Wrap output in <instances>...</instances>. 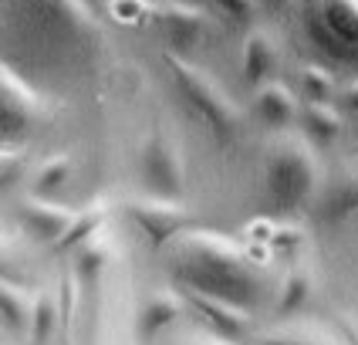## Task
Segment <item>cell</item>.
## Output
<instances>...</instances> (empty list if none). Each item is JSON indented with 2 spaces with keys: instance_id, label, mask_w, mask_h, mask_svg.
<instances>
[{
  "instance_id": "obj_9",
  "label": "cell",
  "mask_w": 358,
  "mask_h": 345,
  "mask_svg": "<svg viewBox=\"0 0 358 345\" xmlns=\"http://www.w3.org/2000/svg\"><path fill=\"white\" fill-rule=\"evenodd\" d=\"M179 295H182L186 308L196 311L199 318L206 322L210 332H217V335H223V339H234V342H243V339L250 335L254 318H250L247 308H237V304H230V302H220V298H213V295H203V291H193V288H179Z\"/></svg>"
},
{
  "instance_id": "obj_31",
  "label": "cell",
  "mask_w": 358,
  "mask_h": 345,
  "mask_svg": "<svg viewBox=\"0 0 358 345\" xmlns=\"http://www.w3.org/2000/svg\"><path fill=\"white\" fill-rule=\"evenodd\" d=\"M338 332H341V339H345L348 345H358V325L352 322L348 315H345V318H338Z\"/></svg>"
},
{
  "instance_id": "obj_21",
  "label": "cell",
  "mask_w": 358,
  "mask_h": 345,
  "mask_svg": "<svg viewBox=\"0 0 358 345\" xmlns=\"http://www.w3.org/2000/svg\"><path fill=\"white\" fill-rule=\"evenodd\" d=\"M58 322H61V298L41 291L38 298H34V315H31V342L34 345L48 342Z\"/></svg>"
},
{
  "instance_id": "obj_26",
  "label": "cell",
  "mask_w": 358,
  "mask_h": 345,
  "mask_svg": "<svg viewBox=\"0 0 358 345\" xmlns=\"http://www.w3.org/2000/svg\"><path fill=\"white\" fill-rule=\"evenodd\" d=\"M257 345H348L345 339L335 342L321 332H274V335H260Z\"/></svg>"
},
{
  "instance_id": "obj_24",
  "label": "cell",
  "mask_w": 358,
  "mask_h": 345,
  "mask_svg": "<svg viewBox=\"0 0 358 345\" xmlns=\"http://www.w3.org/2000/svg\"><path fill=\"white\" fill-rule=\"evenodd\" d=\"M68 176H71V160H68V156H51V160L38 169L34 197H48V193H55L58 186L68 183Z\"/></svg>"
},
{
  "instance_id": "obj_29",
  "label": "cell",
  "mask_w": 358,
  "mask_h": 345,
  "mask_svg": "<svg viewBox=\"0 0 358 345\" xmlns=\"http://www.w3.org/2000/svg\"><path fill=\"white\" fill-rule=\"evenodd\" d=\"M341 112L352 115V119H358V81H352V85L341 88Z\"/></svg>"
},
{
  "instance_id": "obj_10",
  "label": "cell",
  "mask_w": 358,
  "mask_h": 345,
  "mask_svg": "<svg viewBox=\"0 0 358 345\" xmlns=\"http://www.w3.org/2000/svg\"><path fill=\"white\" fill-rule=\"evenodd\" d=\"M152 24L159 27L162 38L173 44V51L182 55L206 31V14L193 3H182V0H162V3L152 7Z\"/></svg>"
},
{
  "instance_id": "obj_22",
  "label": "cell",
  "mask_w": 358,
  "mask_h": 345,
  "mask_svg": "<svg viewBox=\"0 0 358 345\" xmlns=\"http://www.w3.org/2000/svg\"><path fill=\"white\" fill-rule=\"evenodd\" d=\"M308 247V230L301 227L294 217L291 220H280L274 227V237H271V254H280V258H301Z\"/></svg>"
},
{
  "instance_id": "obj_13",
  "label": "cell",
  "mask_w": 358,
  "mask_h": 345,
  "mask_svg": "<svg viewBox=\"0 0 358 345\" xmlns=\"http://www.w3.org/2000/svg\"><path fill=\"white\" fill-rule=\"evenodd\" d=\"M182 311H186V302H182L179 291H156V295H149L139 311V339L142 342H152L162 328H169L176 322Z\"/></svg>"
},
{
  "instance_id": "obj_7",
  "label": "cell",
  "mask_w": 358,
  "mask_h": 345,
  "mask_svg": "<svg viewBox=\"0 0 358 345\" xmlns=\"http://www.w3.org/2000/svg\"><path fill=\"white\" fill-rule=\"evenodd\" d=\"M142 180L149 186V193L156 197H169V200H182V186H186V166H182V149L176 146V139L156 129L139 156Z\"/></svg>"
},
{
  "instance_id": "obj_11",
  "label": "cell",
  "mask_w": 358,
  "mask_h": 345,
  "mask_svg": "<svg viewBox=\"0 0 358 345\" xmlns=\"http://www.w3.org/2000/svg\"><path fill=\"white\" fill-rule=\"evenodd\" d=\"M20 223L27 227V234H34L38 241L44 244H58L64 234H68V227L75 223V210H68V206H58V203L51 200H41V197H34V200H27L24 206H20Z\"/></svg>"
},
{
  "instance_id": "obj_20",
  "label": "cell",
  "mask_w": 358,
  "mask_h": 345,
  "mask_svg": "<svg viewBox=\"0 0 358 345\" xmlns=\"http://www.w3.org/2000/svg\"><path fill=\"white\" fill-rule=\"evenodd\" d=\"M0 315H3V328L7 332H24V328H31L34 302H27V295L7 281L3 291H0Z\"/></svg>"
},
{
  "instance_id": "obj_17",
  "label": "cell",
  "mask_w": 358,
  "mask_h": 345,
  "mask_svg": "<svg viewBox=\"0 0 358 345\" xmlns=\"http://www.w3.org/2000/svg\"><path fill=\"white\" fill-rule=\"evenodd\" d=\"M274 64H278V44H274V38L267 31H254L247 38V44H243V78L260 88V81L274 71Z\"/></svg>"
},
{
  "instance_id": "obj_4",
  "label": "cell",
  "mask_w": 358,
  "mask_h": 345,
  "mask_svg": "<svg viewBox=\"0 0 358 345\" xmlns=\"http://www.w3.org/2000/svg\"><path fill=\"white\" fill-rule=\"evenodd\" d=\"M311 48L335 64H358V0H301Z\"/></svg>"
},
{
  "instance_id": "obj_16",
  "label": "cell",
  "mask_w": 358,
  "mask_h": 345,
  "mask_svg": "<svg viewBox=\"0 0 358 345\" xmlns=\"http://www.w3.org/2000/svg\"><path fill=\"white\" fill-rule=\"evenodd\" d=\"M301 125H304V136L318 146H328L341 136L345 129V119H341L338 108H331L328 101H304L301 105Z\"/></svg>"
},
{
  "instance_id": "obj_28",
  "label": "cell",
  "mask_w": 358,
  "mask_h": 345,
  "mask_svg": "<svg viewBox=\"0 0 358 345\" xmlns=\"http://www.w3.org/2000/svg\"><path fill=\"white\" fill-rule=\"evenodd\" d=\"M20 169H24V149H14L7 142L3 146V156H0V183L10 186L14 180H20Z\"/></svg>"
},
{
  "instance_id": "obj_32",
  "label": "cell",
  "mask_w": 358,
  "mask_h": 345,
  "mask_svg": "<svg viewBox=\"0 0 358 345\" xmlns=\"http://www.w3.org/2000/svg\"><path fill=\"white\" fill-rule=\"evenodd\" d=\"M271 3H287V0H271Z\"/></svg>"
},
{
  "instance_id": "obj_15",
  "label": "cell",
  "mask_w": 358,
  "mask_h": 345,
  "mask_svg": "<svg viewBox=\"0 0 358 345\" xmlns=\"http://www.w3.org/2000/svg\"><path fill=\"white\" fill-rule=\"evenodd\" d=\"M324 217L328 220H341V217H352L358 210V162L345 166L335 180L324 186Z\"/></svg>"
},
{
  "instance_id": "obj_30",
  "label": "cell",
  "mask_w": 358,
  "mask_h": 345,
  "mask_svg": "<svg viewBox=\"0 0 358 345\" xmlns=\"http://www.w3.org/2000/svg\"><path fill=\"white\" fill-rule=\"evenodd\" d=\"M176 345H240L234 339H223L217 332H210V335H186V339H179Z\"/></svg>"
},
{
  "instance_id": "obj_1",
  "label": "cell",
  "mask_w": 358,
  "mask_h": 345,
  "mask_svg": "<svg viewBox=\"0 0 358 345\" xmlns=\"http://www.w3.org/2000/svg\"><path fill=\"white\" fill-rule=\"evenodd\" d=\"M267 267L243 241H230L217 230H182L169 244V274L179 288L213 295L220 302L254 311L267 295Z\"/></svg>"
},
{
  "instance_id": "obj_25",
  "label": "cell",
  "mask_w": 358,
  "mask_h": 345,
  "mask_svg": "<svg viewBox=\"0 0 358 345\" xmlns=\"http://www.w3.org/2000/svg\"><path fill=\"white\" fill-rule=\"evenodd\" d=\"M105 10L122 27H136V24L152 17V3L149 0H105Z\"/></svg>"
},
{
  "instance_id": "obj_6",
  "label": "cell",
  "mask_w": 358,
  "mask_h": 345,
  "mask_svg": "<svg viewBox=\"0 0 358 345\" xmlns=\"http://www.w3.org/2000/svg\"><path fill=\"white\" fill-rule=\"evenodd\" d=\"M125 213H129V220L139 227V234L149 241L152 251L169 247L193 223V213L182 206V200H169V197H156V193L129 200L125 203Z\"/></svg>"
},
{
  "instance_id": "obj_5",
  "label": "cell",
  "mask_w": 358,
  "mask_h": 345,
  "mask_svg": "<svg viewBox=\"0 0 358 345\" xmlns=\"http://www.w3.org/2000/svg\"><path fill=\"white\" fill-rule=\"evenodd\" d=\"M24 10L38 34L71 51H88L101 41V24L92 14V0H24Z\"/></svg>"
},
{
  "instance_id": "obj_3",
  "label": "cell",
  "mask_w": 358,
  "mask_h": 345,
  "mask_svg": "<svg viewBox=\"0 0 358 345\" xmlns=\"http://www.w3.org/2000/svg\"><path fill=\"white\" fill-rule=\"evenodd\" d=\"M166 68H169V75L176 81L179 99L186 101V108L210 129V136L220 146H227L240 132V122H243L240 108L223 95V88L206 71H199L196 64H189L176 51H166Z\"/></svg>"
},
{
  "instance_id": "obj_23",
  "label": "cell",
  "mask_w": 358,
  "mask_h": 345,
  "mask_svg": "<svg viewBox=\"0 0 358 345\" xmlns=\"http://www.w3.org/2000/svg\"><path fill=\"white\" fill-rule=\"evenodd\" d=\"M298 88L308 101H328L335 92V78L321 64H301L298 68Z\"/></svg>"
},
{
  "instance_id": "obj_14",
  "label": "cell",
  "mask_w": 358,
  "mask_h": 345,
  "mask_svg": "<svg viewBox=\"0 0 358 345\" xmlns=\"http://www.w3.org/2000/svg\"><path fill=\"white\" fill-rule=\"evenodd\" d=\"M254 108H257V115L264 119V125H271V129H287V125L301 115V105H298V99H294V92L284 88L280 81L260 85L257 99H254Z\"/></svg>"
},
{
  "instance_id": "obj_2",
  "label": "cell",
  "mask_w": 358,
  "mask_h": 345,
  "mask_svg": "<svg viewBox=\"0 0 358 345\" xmlns=\"http://www.w3.org/2000/svg\"><path fill=\"white\" fill-rule=\"evenodd\" d=\"M260 176H264V203L267 213L291 220L301 210H308L311 200L321 190V160L308 136H278L267 146L264 162H260Z\"/></svg>"
},
{
  "instance_id": "obj_19",
  "label": "cell",
  "mask_w": 358,
  "mask_h": 345,
  "mask_svg": "<svg viewBox=\"0 0 358 345\" xmlns=\"http://www.w3.org/2000/svg\"><path fill=\"white\" fill-rule=\"evenodd\" d=\"M108 258H112V247H108V241L95 234L92 241H85L78 251H75V278H78L81 284L99 281V274L105 271Z\"/></svg>"
},
{
  "instance_id": "obj_18",
  "label": "cell",
  "mask_w": 358,
  "mask_h": 345,
  "mask_svg": "<svg viewBox=\"0 0 358 345\" xmlns=\"http://www.w3.org/2000/svg\"><path fill=\"white\" fill-rule=\"evenodd\" d=\"M105 213H108V203L105 200H95L88 210H81L75 217V223L68 227V234L58 244H51V254H68V251H78L85 241H92L99 234V227L105 223Z\"/></svg>"
},
{
  "instance_id": "obj_12",
  "label": "cell",
  "mask_w": 358,
  "mask_h": 345,
  "mask_svg": "<svg viewBox=\"0 0 358 345\" xmlns=\"http://www.w3.org/2000/svg\"><path fill=\"white\" fill-rule=\"evenodd\" d=\"M315 288H318L315 267H311L308 261H301V258H294L291 267H287V274H284V284H280L278 302H274V315H278V318L294 315L298 308H304V304L315 298Z\"/></svg>"
},
{
  "instance_id": "obj_8",
  "label": "cell",
  "mask_w": 358,
  "mask_h": 345,
  "mask_svg": "<svg viewBox=\"0 0 358 345\" xmlns=\"http://www.w3.org/2000/svg\"><path fill=\"white\" fill-rule=\"evenodd\" d=\"M48 122V101L20 78L10 64H3L0 71V125H3V139L10 142L14 136H27L31 129H38Z\"/></svg>"
},
{
  "instance_id": "obj_27",
  "label": "cell",
  "mask_w": 358,
  "mask_h": 345,
  "mask_svg": "<svg viewBox=\"0 0 358 345\" xmlns=\"http://www.w3.org/2000/svg\"><path fill=\"white\" fill-rule=\"evenodd\" d=\"M210 3L230 24H247V20L254 17V10H257V0H210Z\"/></svg>"
}]
</instances>
